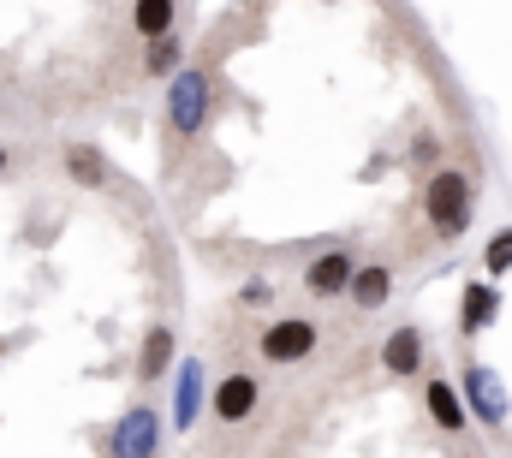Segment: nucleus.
<instances>
[{
    "label": "nucleus",
    "instance_id": "nucleus-1",
    "mask_svg": "<svg viewBox=\"0 0 512 458\" xmlns=\"http://www.w3.org/2000/svg\"><path fill=\"white\" fill-rule=\"evenodd\" d=\"M423 215H429L435 238H459V232L471 227V215H477V185H471V173L435 167L429 185H423Z\"/></svg>",
    "mask_w": 512,
    "mask_h": 458
},
{
    "label": "nucleus",
    "instance_id": "nucleus-19",
    "mask_svg": "<svg viewBox=\"0 0 512 458\" xmlns=\"http://www.w3.org/2000/svg\"><path fill=\"white\" fill-rule=\"evenodd\" d=\"M0 173H6V149H0Z\"/></svg>",
    "mask_w": 512,
    "mask_h": 458
},
{
    "label": "nucleus",
    "instance_id": "nucleus-9",
    "mask_svg": "<svg viewBox=\"0 0 512 458\" xmlns=\"http://www.w3.org/2000/svg\"><path fill=\"white\" fill-rule=\"evenodd\" d=\"M423 405H429V417L453 435V429H465V387L459 381H447V375H435L429 387H423Z\"/></svg>",
    "mask_w": 512,
    "mask_h": 458
},
{
    "label": "nucleus",
    "instance_id": "nucleus-12",
    "mask_svg": "<svg viewBox=\"0 0 512 458\" xmlns=\"http://www.w3.org/2000/svg\"><path fill=\"white\" fill-rule=\"evenodd\" d=\"M387 298H393V268L364 262V268L352 274V304H358V310H382Z\"/></svg>",
    "mask_w": 512,
    "mask_h": 458
},
{
    "label": "nucleus",
    "instance_id": "nucleus-7",
    "mask_svg": "<svg viewBox=\"0 0 512 458\" xmlns=\"http://www.w3.org/2000/svg\"><path fill=\"white\" fill-rule=\"evenodd\" d=\"M256 375H221V387L209 393V411L221 417V423H251L256 417Z\"/></svg>",
    "mask_w": 512,
    "mask_h": 458
},
{
    "label": "nucleus",
    "instance_id": "nucleus-15",
    "mask_svg": "<svg viewBox=\"0 0 512 458\" xmlns=\"http://www.w3.org/2000/svg\"><path fill=\"white\" fill-rule=\"evenodd\" d=\"M197 405H203V369H197V363H185V369H179V399H173V423H179V429H191V423H197Z\"/></svg>",
    "mask_w": 512,
    "mask_h": 458
},
{
    "label": "nucleus",
    "instance_id": "nucleus-4",
    "mask_svg": "<svg viewBox=\"0 0 512 458\" xmlns=\"http://www.w3.org/2000/svg\"><path fill=\"white\" fill-rule=\"evenodd\" d=\"M459 387H465V405H471V411H477V417H483L489 429H495V423H507L512 399H507V381H501L495 369H483V363H471Z\"/></svg>",
    "mask_w": 512,
    "mask_h": 458
},
{
    "label": "nucleus",
    "instance_id": "nucleus-5",
    "mask_svg": "<svg viewBox=\"0 0 512 458\" xmlns=\"http://www.w3.org/2000/svg\"><path fill=\"white\" fill-rule=\"evenodd\" d=\"M310 351H316V322H304V316L268 322V334H262V357L268 363H304Z\"/></svg>",
    "mask_w": 512,
    "mask_h": 458
},
{
    "label": "nucleus",
    "instance_id": "nucleus-17",
    "mask_svg": "<svg viewBox=\"0 0 512 458\" xmlns=\"http://www.w3.org/2000/svg\"><path fill=\"white\" fill-rule=\"evenodd\" d=\"M483 268H489L495 280H501V274L512 268V227H501L495 238H489V250H483Z\"/></svg>",
    "mask_w": 512,
    "mask_h": 458
},
{
    "label": "nucleus",
    "instance_id": "nucleus-10",
    "mask_svg": "<svg viewBox=\"0 0 512 458\" xmlns=\"http://www.w3.org/2000/svg\"><path fill=\"white\" fill-rule=\"evenodd\" d=\"M382 363H387V375H399V381L417 375L423 369V334L417 328H393L382 340Z\"/></svg>",
    "mask_w": 512,
    "mask_h": 458
},
{
    "label": "nucleus",
    "instance_id": "nucleus-14",
    "mask_svg": "<svg viewBox=\"0 0 512 458\" xmlns=\"http://www.w3.org/2000/svg\"><path fill=\"white\" fill-rule=\"evenodd\" d=\"M66 173H72L78 185H90V191H102V185H114V173H108V161H102V149H90V143H78V149H66Z\"/></svg>",
    "mask_w": 512,
    "mask_h": 458
},
{
    "label": "nucleus",
    "instance_id": "nucleus-2",
    "mask_svg": "<svg viewBox=\"0 0 512 458\" xmlns=\"http://www.w3.org/2000/svg\"><path fill=\"white\" fill-rule=\"evenodd\" d=\"M209 102H215L209 72H173V90H167V125H173V137H197L209 125Z\"/></svg>",
    "mask_w": 512,
    "mask_h": 458
},
{
    "label": "nucleus",
    "instance_id": "nucleus-8",
    "mask_svg": "<svg viewBox=\"0 0 512 458\" xmlns=\"http://www.w3.org/2000/svg\"><path fill=\"white\" fill-rule=\"evenodd\" d=\"M495 316H501V292L489 280H471L459 292V334H483V328H495Z\"/></svg>",
    "mask_w": 512,
    "mask_h": 458
},
{
    "label": "nucleus",
    "instance_id": "nucleus-6",
    "mask_svg": "<svg viewBox=\"0 0 512 458\" xmlns=\"http://www.w3.org/2000/svg\"><path fill=\"white\" fill-rule=\"evenodd\" d=\"M352 274H358L352 250H322V256L304 268V286H310L316 298H340V292H352Z\"/></svg>",
    "mask_w": 512,
    "mask_h": 458
},
{
    "label": "nucleus",
    "instance_id": "nucleus-13",
    "mask_svg": "<svg viewBox=\"0 0 512 458\" xmlns=\"http://www.w3.org/2000/svg\"><path fill=\"white\" fill-rule=\"evenodd\" d=\"M173 18H179V0H137V6H131V24H137L143 42L173 36Z\"/></svg>",
    "mask_w": 512,
    "mask_h": 458
},
{
    "label": "nucleus",
    "instance_id": "nucleus-16",
    "mask_svg": "<svg viewBox=\"0 0 512 458\" xmlns=\"http://www.w3.org/2000/svg\"><path fill=\"white\" fill-rule=\"evenodd\" d=\"M173 66H179V36H155L149 54H143V72L161 78V72H173Z\"/></svg>",
    "mask_w": 512,
    "mask_h": 458
},
{
    "label": "nucleus",
    "instance_id": "nucleus-3",
    "mask_svg": "<svg viewBox=\"0 0 512 458\" xmlns=\"http://www.w3.org/2000/svg\"><path fill=\"white\" fill-rule=\"evenodd\" d=\"M161 453V417L149 405H131L108 435V458H155Z\"/></svg>",
    "mask_w": 512,
    "mask_h": 458
},
{
    "label": "nucleus",
    "instance_id": "nucleus-11",
    "mask_svg": "<svg viewBox=\"0 0 512 458\" xmlns=\"http://www.w3.org/2000/svg\"><path fill=\"white\" fill-rule=\"evenodd\" d=\"M173 363V328L167 322H155L149 334H143V351H137V381L149 387V381H161V369Z\"/></svg>",
    "mask_w": 512,
    "mask_h": 458
},
{
    "label": "nucleus",
    "instance_id": "nucleus-18",
    "mask_svg": "<svg viewBox=\"0 0 512 458\" xmlns=\"http://www.w3.org/2000/svg\"><path fill=\"white\" fill-rule=\"evenodd\" d=\"M239 304H245V310H268V304H274V286H268V280H245V286H239Z\"/></svg>",
    "mask_w": 512,
    "mask_h": 458
}]
</instances>
